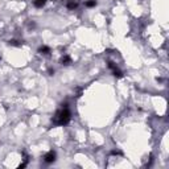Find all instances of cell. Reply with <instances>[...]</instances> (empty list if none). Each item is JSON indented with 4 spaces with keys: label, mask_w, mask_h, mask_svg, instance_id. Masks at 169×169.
<instances>
[{
    "label": "cell",
    "mask_w": 169,
    "mask_h": 169,
    "mask_svg": "<svg viewBox=\"0 0 169 169\" xmlns=\"http://www.w3.org/2000/svg\"><path fill=\"white\" fill-rule=\"evenodd\" d=\"M77 7H78V1H77V0H69V1L66 3V8L70 11H74Z\"/></svg>",
    "instance_id": "4"
},
{
    "label": "cell",
    "mask_w": 169,
    "mask_h": 169,
    "mask_svg": "<svg viewBox=\"0 0 169 169\" xmlns=\"http://www.w3.org/2000/svg\"><path fill=\"white\" fill-rule=\"evenodd\" d=\"M60 62L62 63V65H65V66H69L70 63H72V57L67 56V54H63V56L61 57Z\"/></svg>",
    "instance_id": "3"
},
{
    "label": "cell",
    "mask_w": 169,
    "mask_h": 169,
    "mask_svg": "<svg viewBox=\"0 0 169 169\" xmlns=\"http://www.w3.org/2000/svg\"><path fill=\"white\" fill-rule=\"evenodd\" d=\"M95 5H97V0H89V1H86V7H89V8L95 7Z\"/></svg>",
    "instance_id": "8"
},
{
    "label": "cell",
    "mask_w": 169,
    "mask_h": 169,
    "mask_svg": "<svg viewBox=\"0 0 169 169\" xmlns=\"http://www.w3.org/2000/svg\"><path fill=\"white\" fill-rule=\"evenodd\" d=\"M38 53L42 54V56H49L50 54V48L46 45H42V46L38 48Z\"/></svg>",
    "instance_id": "5"
},
{
    "label": "cell",
    "mask_w": 169,
    "mask_h": 169,
    "mask_svg": "<svg viewBox=\"0 0 169 169\" xmlns=\"http://www.w3.org/2000/svg\"><path fill=\"white\" fill-rule=\"evenodd\" d=\"M112 74H114V77H116V78H122L123 77V73L120 72L118 67H115V69H112Z\"/></svg>",
    "instance_id": "7"
},
{
    "label": "cell",
    "mask_w": 169,
    "mask_h": 169,
    "mask_svg": "<svg viewBox=\"0 0 169 169\" xmlns=\"http://www.w3.org/2000/svg\"><path fill=\"white\" fill-rule=\"evenodd\" d=\"M46 4V0H33V5L36 8H42Z\"/></svg>",
    "instance_id": "6"
},
{
    "label": "cell",
    "mask_w": 169,
    "mask_h": 169,
    "mask_svg": "<svg viewBox=\"0 0 169 169\" xmlns=\"http://www.w3.org/2000/svg\"><path fill=\"white\" fill-rule=\"evenodd\" d=\"M82 91H83V90H82V89H75V97H77V98H79V97H81V95H82Z\"/></svg>",
    "instance_id": "10"
},
{
    "label": "cell",
    "mask_w": 169,
    "mask_h": 169,
    "mask_svg": "<svg viewBox=\"0 0 169 169\" xmlns=\"http://www.w3.org/2000/svg\"><path fill=\"white\" fill-rule=\"evenodd\" d=\"M8 44H10L11 46H20V45H21V42H20V41H17V40H11Z\"/></svg>",
    "instance_id": "9"
},
{
    "label": "cell",
    "mask_w": 169,
    "mask_h": 169,
    "mask_svg": "<svg viewBox=\"0 0 169 169\" xmlns=\"http://www.w3.org/2000/svg\"><path fill=\"white\" fill-rule=\"evenodd\" d=\"M44 161L46 164H52L56 161V152L54 151H49L48 153L44 155Z\"/></svg>",
    "instance_id": "2"
},
{
    "label": "cell",
    "mask_w": 169,
    "mask_h": 169,
    "mask_svg": "<svg viewBox=\"0 0 169 169\" xmlns=\"http://www.w3.org/2000/svg\"><path fill=\"white\" fill-rule=\"evenodd\" d=\"M0 60H1V57H0Z\"/></svg>",
    "instance_id": "13"
},
{
    "label": "cell",
    "mask_w": 169,
    "mask_h": 169,
    "mask_svg": "<svg viewBox=\"0 0 169 169\" xmlns=\"http://www.w3.org/2000/svg\"><path fill=\"white\" fill-rule=\"evenodd\" d=\"M49 74H50V75H53V74H54V70H53V69H49Z\"/></svg>",
    "instance_id": "12"
},
{
    "label": "cell",
    "mask_w": 169,
    "mask_h": 169,
    "mask_svg": "<svg viewBox=\"0 0 169 169\" xmlns=\"http://www.w3.org/2000/svg\"><path fill=\"white\" fill-rule=\"evenodd\" d=\"M70 119H72V114L67 110V107H62L61 110H58L54 116L52 118V123L54 125H66L69 124Z\"/></svg>",
    "instance_id": "1"
},
{
    "label": "cell",
    "mask_w": 169,
    "mask_h": 169,
    "mask_svg": "<svg viewBox=\"0 0 169 169\" xmlns=\"http://www.w3.org/2000/svg\"><path fill=\"white\" fill-rule=\"evenodd\" d=\"M111 155H114V156H122V152H120V151H118V149H115V151H112V152H111Z\"/></svg>",
    "instance_id": "11"
}]
</instances>
